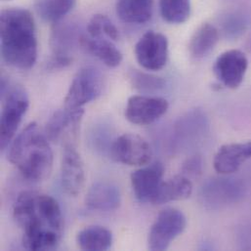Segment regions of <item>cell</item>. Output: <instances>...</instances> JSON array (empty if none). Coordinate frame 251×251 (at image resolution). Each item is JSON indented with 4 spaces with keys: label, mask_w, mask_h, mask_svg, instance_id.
Masks as SVG:
<instances>
[{
    "label": "cell",
    "mask_w": 251,
    "mask_h": 251,
    "mask_svg": "<svg viewBox=\"0 0 251 251\" xmlns=\"http://www.w3.org/2000/svg\"><path fill=\"white\" fill-rule=\"evenodd\" d=\"M23 229V245L27 251H54L63 234L64 219L58 201L47 195L25 191L19 195L13 211Z\"/></svg>",
    "instance_id": "1"
},
{
    "label": "cell",
    "mask_w": 251,
    "mask_h": 251,
    "mask_svg": "<svg viewBox=\"0 0 251 251\" xmlns=\"http://www.w3.org/2000/svg\"><path fill=\"white\" fill-rule=\"evenodd\" d=\"M1 55L10 66L29 70L37 58V37L34 20L22 8L3 10L0 15Z\"/></svg>",
    "instance_id": "2"
},
{
    "label": "cell",
    "mask_w": 251,
    "mask_h": 251,
    "mask_svg": "<svg viewBox=\"0 0 251 251\" xmlns=\"http://www.w3.org/2000/svg\"><path fill=\"white\" fill-rule=\"evenodd\" d=\"M8 159L25 178L34 182L48 178L53 168V152L48 138L35 123L25 126L13 140Z\"/></svg>",
    "instance_id": "3"
},
{
    "label": "cell",
    "mask_w": 251,
    "mask_h": 251,
    "mask_svg": "<svg viewBox=\"0 0 251 251\" xmlns=\"http://www.w3.org/2000/svg\"><path fill=\"white\" fill-rule=\"evenodd\" d=\"M1 93L4 96V104L0 120V147L4 150L15 137L28 109L29 100L22 86L16 85L9 89L4 81L1 83Z\"/></svg>",
    "instance_id": "4"
},
{
    "label": "cell",
    "mask_w": 251,
    "mask_h": 251,
    "mask_svg": "<svg viewBox=\"0 0 251 251\" xmlns=\"http://www.w3.org/2000/svg\"><path fill=\"white\" fill-rule=\"evenodd\" d=\"M187 218L176 208H166L159 212L148 238L149 249L152 251H166L171 243L186 229Z\"/></svg>",
    "instance_id": "5"
},
{
    "label": "cell",
    "mask_w": 251,
    "mask_h": 251,
    "mask_svg": "<svg viewBox=\"0 0 251 251\" xmlns=\"http://www.w3.org/2000/svg\"><path fill=\"white\" fill-rule=\"evenodd\" d=\"M103 88V77L95 68L80 70L74 78L65 98L64 108L71 111L82 110L83 106L96 100Z\"/></svg>",
    "instance_id": "6"
},
{
    "label": "cell",
    "mask_w": 251,
    "mask_h": 251,
    "mask_svg": "<svg viewBox=\"0 0 251 251\" xmlns=\"http://www.w3.org/2000/svg\"><path fill=\"white\" fill-rule=\"evenodd\" d=\"M135 56L139 65L147 71L161 70L168 59V40L160 32L150 30L136 43Z\"/></svg>",
    "instance_id": "7"
},
{
    "label": "cell",
    "mask_w": 251,
    "mask_h": 251,
    "mask_svg": "<svg viewBox=\"0 0 251 251\" xmlns=\"http://www.w3.org/2000/svg\"><path fill=\"white\" fill-rule=\"evenodd\" d=\"M113 158L130 166L147 165L152 155L150 144L141 136L126 133L118 137L112 145Z\"/></svg>",
    "instance_id": "8"
},
{
    "label": "cell",
    "mask_w": 251,
    "mask_h": 251,
    "mask_svg": "<svg viewBox=\"0 0 251 251\" xmlns=\"http://www.w3.org/2000/svg\"><path fill=\"white\" fill-rule=\"evenodd\" d=\"M249 60L244 52L232 49L223 52L217 57L213 72L220 83L229 89H238L246 76Z\"/></svg>",
    "instance_id": "9"
},
{
    "label": "cell",
    "mask_w": 251,
    "mask_h": 251,
    "mask_svg": "<svg viewBox=\"0 0 251 251\" xmlns=\"http://www.w3.org/2000/svg\"><path fill=\"white\" fill-rule=\"evenodd\" d=\"M167 100L161 97L135 95L128 99L126 109L127 121L136 126H149L166 114Z\"/></svg>",
    "instance_id": "10"
},
{
    "label": "cell",
    "mask_w": 251,
    "mask_h": 251,
    "mask_svg": "<svg viewBox=\"0 0 251 251\" xmlns=\"http://www.w3.org/2000/svg\"><path fill=\"white\" fill-rule=\"evenodd\" d=\"M163 174L164 166L160 162L144 165L135 170L131 174V185L137 200L141 202L152 203L162 183Z\"/></svg>",
    "instance_id": "11"
},
{
    "label": "cell",
    "mask_w": 251,
    "mask_h": 251,
    "mask_svg": "<svg viewBox=\"0 0 251 251\" xmlns=\"http://www.w3.org/2000/svg\"><path fill=\"white\" fill-rule=\"evenodd\" d=\"M85 172L82 159L73 144L65 145L62 160V185L71 196H77L83 189Z\"/></svg>",
    "instance_id": "12"
},
{
    "label": "cell",
    "mask_w": 251,
    "mask_h": 251,
    "mask_svg": "<svg viewBox=\"0 0 251 251\" xmlns=\"http://www.w3.org/2000/svg\"><path fill=\"white\" fill-rule=\"evenodd\" d=\"M251 158V140L225 144L215 153L213 166L217 173L229 175L237 172Z\"/></svg>",
    "instance_id": "13"
},
{
    "label": "cell",
    "mask_w": 251,
    "mask_h": 251,
    "mask_svg": "<svg viewBox=\"0 0 251 251\" xmlns=\"http://www.w3.org/2000/svg\"><path fill=\"white\" fill-rule=\"evenodd\" d=\"M83 113V109L71 111L65 108L54 113L45 128L48 140L59 142L63 139L74 138L78 131Z\"/></svg>",
    "instance_id": "14"
},
{
    "label": "cell",
    "mask_w": 251,
    "mask_h": 251,
    "mask_svg": "<svg viewBox=\"0 0 251 251\" xmlns=\"http://www.w3.org/2000/svg\"><path fill=\"white\" fill-rule=\"evenodd\" d=\"M122 196L120 189L109 182H97L89 189L86 198V205L94 210L112 211L121 205Z\"/></svg>",
    "instance_id": "15"
},
{
    "label": "cell",
    "mask_w": 251,
    "mask_h": 251,
    "mask_svg": "<svg viewBox=\"0 0 251 251\" xmlns=\"http://www.w3.org/2000/svg\"><path fill=\"white\" fill-rule=\"evenodd\" d=\"M193 193L191 180L184 176H175L167 181H162L152 204H164L171 201L187 200Z\"/></svg>",
    "instance_id": "16"
},
{
    "label": "cell",
    "mask_w": 251,
    "mask_h": 251,
    "mask_svg": "<svg viewBox=\"0 0 251 251\" xmlns=\"http://www.w3.org/2000/svg\"><path fill=\"white\" fill-rule=\"evenodd\" d=\"M79 44L88 53L92 54L110 68H116L123 61L122 52L113 44L103 38H92L90 36L81 35Z\"/></svg>",
    "instance_id": "17"
},
{
    "label": "cell",
    "mask_w": 251,
    "mask_h": 251,
    "mask_svg": "<svg viewBox=\"0 0 251 251\" xmlns=\"http://www.w3.org/2000/svg\"><path fill=\"white\" fill-rule=\"evenodd\" d=\"M220 39L218 28L208 23L197 28L189 43V52L195 59H201L214 49Z\"/></svg>",
    "instance_id": "18"
},
{
    "label": "cell",
    "mask_w": 251,
    "mask_h": 251,
    "mask_svg": "<svg viewBox=\"0 0 251 251\" xmlns=\"http://www.w3.org/2000/svg\"><path fill=\"white\" fill-rule=\"evenodd\" d=\"M153 0H119L117 13L127 24H145L152 16Z\"/></svg>",
    "instance_id": "19"
},
{
    "label": "cell",
    "mask_w": 251,
    "mask_h": 251,
    "mask_svg": "<svg viewBox=\"0 0 251 251\" xmlns=\"http://www.w3.org/2000/svg\"><path fill=\"white\" fill-rule=\"evenodd\" d=\"M76 242L82 251H108L113 244V234L102 226H90L78 233Z\"/></svg>",
    "instance_id": "20"
},
{
    "label": "cell",
    "mask_w": 251,
    "mask_h": 251,
    "mask_svg": "<svg viewBox=\"0 0 251 251\" xmlns=\"http://www.w3.org/2000/svg\"><path fill=\"white\" fill-rule=\"evenodd\" d=\"M238 189L236 184L229 179H216L208 182L203 187L202 197L210 205H221L236 199Z\"/></svg>",
    "instance_id": "21"
},
{
    "label": "cell",
    "mask_w": 251,
    "mask_h": 251,
    "mask_svg": "<svg viewBox=\"0 0 251 251\" xmlns=\"http://www.w3.org/2000/svg\"><path fill=\"white\" fill-rule=\"evenodd\" d=\"M81 35L77 34V30L71 25H57L52 35V47L54 56L70 57V52L75 42L80 41Z\"/></svg>",
    "instance_id": "22"
},
{
    "label": "cell",
    "mask_w": 251,
    "mask_h": 251,
    "mask_svg": "<svg viewBox=\"0 0 251 251\" xmlns=\"http://www.w3.org/2000/svg\"><path fill=\"white\" fill-rule=\"evenodd\" d=\"M76 0H38L37 14L46 22L57 24L75 7Z\"/></svg>",
    "instance_id": "23"
},
{
    "label": "cell",
    "mask_w": 251,
    "mask_h": 251,
    "mask_svg": "<svg viewBox=\"0 0 251 251\" xmlns=\"http://www.w3.org/2000/svg\"><path fill=\"white\" fill-rule=\"evenodd\" d=\"M160 15L169 24H183L191 16V0H159Z\"/></svg>",
    "instance_id": "24"
},
{
    "label": "cell",
    "mask_w": 251,
    "mask_h": 251,
    "mask_svg": "<svg viewBox=\"0 0 251 251\" xmlns=\"http://www.w3.org/2000/svg\"><path fill=\"white\" fill-rule=\"evenodd\" d=\"M87 31L92 38L109 37L111 40L117 41L120 38V32L115 24L105 15L97 14L92 17L87 25Z\"/></svg>",
    "instance_id": "25"
},
{
    "label": "cell",
    "mask_w": 251,
    "mask_h": 251,
    "mask_svg": "<svg viewBox=\"0 0 251 251\" xmlns=\"http://www.w3.org/2000/svg\"><path fill=\"white\" fill-rule=\"evenodd\" d=\"M131 81L133 86L143 92H153L159 91L165 85V81L161 77L153 76L141 72H132Z\"/></svg>",
    "instance_id": "26"
},
{
    "label": "cell",
    "mask_w": 251,
    "mask_h": 251,
    "mask_svg": "<svg viewBox=\"0 0 251 251\" xmlns=\"http://www.w3.org/2000/svg\"><path fill=\"white\" fill-rule=\"evenodd\" d=\"M223 26L227 34L237 36L247 28V17L244 14L237 12L228 14L223 21Z\"/></svg>",
    "instance_id": "27"
},
{
    "label": "cell",
    "mask_w": 251,
    "mask_h": 251,
    "mask_svg": "<svg viewBox=\"0 0 251 251\" xmlns=\"http://www.w3.org/2000/svg\"><path fill=\"white\" fill-rule=\"evenodd\" d=\"M202 161L200 156H194L187 160L183 166V171L191 176H198L201 173Z\"/></svg>",
    "instance_id": "28"
},
{
    "label": "cell",
    "mask_w": 251,
    "mask_h": 251,
    "mask_svg": "<svg viewBox=\"0 0 251 251\" xmlns=\"http://www.w3.org/2000/svg\"><path fill=\"white\" fill-rule=\"evenodd\" d=\"M249 49H250V51L251 52V39H250V45H249Z\"/></svg>",
    "instance_id": "29"
}]
</instances>
